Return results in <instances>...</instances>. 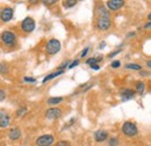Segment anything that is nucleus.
Returning a JSON list of instances; mask_svg holds the SVG:
<instances>
[{"label": "nucleus", "instance_id": "f257e3e1", "mask_svg": "<svg viewBox=\"0 0 151 146\" xmlns=\"http://www.w3.org/2000/svg\"><path fill=\"white\" fill-rule=\"evenodd\" d=\"M111 15H109V12L106 9L105 6L100 5L98 7V21H96V26H98V29L105 31L107 29H109L111 27Z\"/></svg>", "mask_w": 151, "mask_h": 146}, {"label": "nucleus", "instance_id": "f03ea898", "mask_svg": "<svg viewBox=\"0 0 151 146\" xmlns=\"http://www.w3.org/2000/svg\"><path fill=\"white\" fill-rule=\"evenodd\" d=\"M60 48H62L60 42L56 38H51L45 44V52L49 55H56L57 52L60 51Z\"/></svg>", "mask_w": 151, "mask_h": 146}, {"label": "nucleus", "instance_id": "7ed1b4c3", "mask_svg": "<svg viewBox=\"0 0 151 146\" xmlns=\"http://www.w3.org/2000/svg\"><path fill=\"white\" fill-rule=\"evenodd\" d=\"M122 132L127 137H135L138 133V129H137L135 123L128 121V122H124L122 124Z\"/></svg>", "mask_w": 151, "mask_h": 146}, {"label": "nucleus", "instance_id": "20e7f679", "mask_svg": "<svg viewBox=\"0 0 151 146\" xmlns=\"http://www.w3.org/2000/svg\"><path fill=\"white\" fill-rule=\"evenodd\" d=\"M0 39H1V42H2L5 45L11 47V45H13V44L15 43L17 36H15L14 33H12V31H9V30H6V31H4V33L1 34Z\"/></svg>", "mask_w": 151, "mask_h": 146}, {"label": "nucleus", "instance_id": "39448f33", "mask_svg": "<svg viewBox=\"0 0 151 146\" xmlns=\"http://www.w3.org/2000/svg\"><path fill=\"white\" fill-rule=\"evenodd\" d=\"M55 142V138L52 135H43V136H40L35 144L37 146H51Z\"/></svg>", "mask_w": 151, "mask_h": 146}, {"label": "nucleus", "instance_id": "423d86ee", "mask_svg": "<svg viewBox=\"0 0 151 146\" xmlns=\"http://www.w3.org/2000/svg\"><path fill=\"white\" fill-rule=\"evenodd\" d=\"M35 26H36L35 24V21H34V19L32 18H26L21 22V29L24 33H32V31H34Z\"/></svg>", "mask_w": 151, "mask_h": 146}, {"label": "nucleus", "instance_id": "0eeeda50", "mask_svg": "<svg viewBox=\"0 0 151 146\" xmlns=\"http://www.w3.org/2000/svg\"><path fill=\"white\" fill-rule=\"evenodd\" d=\"M13 15H14L13 8H11V7H5V8L1 11V13H0V19H1V21H4V22H8V21H11V20L13 19Z\"/></svg>", "mask_w": 151, "mask_h": 146}, {"label": "nucleus", "instance_id": "6e6552de", "mask_svg": "<svg viewBox=\"0 0 151 146\" xmlns=\"http://www.w3.org/2000/svg\"><path fill=\"white\" fill-rule=\"evenodd\" d=\"M62 116V110L59 108H49V109L45 111V117L48 120H56V118H59Z\"/></svg>", "mask_w": 151, "mask_h": 146}, {"label": "nucleus", "instance_id": "1a4fd4ad", "mask_svg": "<svg viewBox=\"0 0 151 146\" xmlns=\"http://www.w3.org/2000/svg\"><path fill=\"white\" fill-rule=\"evenodd\" d=\"M124 4L126 2L123 0H108V1H106V6L111 11H117V9H120Z\"/></svg>", "mask_w": 151, "mask_h": 146}, {"label": "nucleus", "instance_id": "9d476101", "mask_svg": "<svg viewBox=\"0 0 151 146\" xmlns=\"http://www.w3.org/2000/svg\"><path fill=\"white\" fill-rule=\"evenodd\" d=\"M11 122V117L7 112L0 111V128H7Z\"/></svg>", "mask_w": 151, "mask_h": 146}, {"label": "nucleus", "instance_id": "9b49d317", "mask_svg": "<svg viewBox=\"0 0 151 146\" xmlns=\"http://www.w3.org/2000/svg\"><path fill=\"white\" fill-rule=\"evenodd\" d=\"M107 138H108V132L105 130H98L94 132V139L99 143L105 142Z\"/></svg>", "mask_w": 151, "mask_h": 146}, {"label": "nucleus", "instance_id": "f8f14e48", "mask_svg": "<svg viewBox=\"0 0 151 146\" xmlns=\"http://www.w3.org/2000/svg\"><path fill=\"white\" fill-rule=\"evenodd\" d=\"M134 96H135V92L132 91V89L127 88V89H123V91L121 92V99L123 101L132 100V99H134Z\"/></svg>", "mask_w": 151, "mask_h": 146}, {"label": "nucleus", "instance_id": "ddd939ff", "mask_svg": "<svg viewBox=\"0 0 151 146\" xmlns=\"http://www.w3.org/2000/svg\"><path fill=\"white\" fill-rule=\"evenodd\" d=\"M21 135H22V132H21V130H20L19 128L12 129V130H9V132H8V137H9L12 140H18L20 137H21Z\"/></svg>", "mask_w": 151, "mask_h": 146}, {"label": "nucleus", "instance_id": "4468645a", "mask_svg": "<svg viewBox=\"0 0 151 146\" xmlns=\"http://www.w3.org/2000/svg\"><path fill=\"white\" fill-rule=\"evenodd\" d=\"M63 72L64 71H60V70H58V71H56V72L54 73H50V74H48L43 80H42V82L43 84H45V82H48L49 80H52L54 78H56V77H58V75H60V74H63Z\"/></svg>", "mask_w": 151, "mask_h": 146}, {"label": "nucleus", "instance_id": "2eb2a0df", "mask_svg": "<svg viewBox=\"0 0 151 146\" xmlns=\"http://www.w3.org/2000/svg\"><path fill=\"white\" fill-rule=\"evenodd\" d=\"M62 101H63V97H62V96L50 97V99H48V104H50V106H56L58 103H60Z\"/></svg>", "mask_w": 151, "mask_h": 146}, {"label": "nucleus", "instance_id": "dca6fc26", "mask_svg": "<svg viewBox=\"0 0 151 146\" xmlns=\"http://www.w3.org/2000/svg\"><path fill=\"white\" fill-rule=\"evenodd\" d=\"M144 89H145L144 82H143V81H138V82L136 84V92H137L138 94H143Z\"/></svg>", "mask_w": 151, "mask_h": 146}, {"label": "nucleus", "instance_id": "f3484780", "mask_svg": "<svg viewBox=\"0 0 151 146\" xmlns=\"http://www.w3.org/2000/svg\"><path fill=\"white\" fill-rule=\"evenodd\" d=\"M101 58H102V57H99V58H94V57H93V58H88V59L86 60V64H88V65H91V66H92V65H95V64H98L99 62H101Z\"/></svg>", "mask_w": 151, "mask_h": 146}, {"label": "nucleus", "instance_id": "a211bd4d", "mask_svg": "<svg viewBox=\"0 0 151 146\" xmlns=\"http://www.w3.org/2000/svg\"><path fill=\"white\" fill-rule=\"evenodd\" d=\"M126 69H128V70H134V71H139V70L142 69V66L138 65V64H127V65H126Z\"/></svg>", "mask_w": 151, "mask_h": 146}, {"label": "nucleus", "instance_id": "6ab92c4d", "mask_svg": "<svg viewBox=\"0 0 151 146\" xmlns=\"http://www.w3.org/2000/svg\"><path fill=\"white\" fill-rule=\"evenodd\" d=\"M76 4H78L77 0H69V1H63V6L66 7V8H70V7H73Z\"/></svg>", "mask_w": 151, "mask_h": 146}, {"label": "nucleus", "instance_id": "aec40b11", "mask_svg": "<svg viewBox=\"0 0 151 146\" xmlns=\"http://www.w3.org/2000/svg\"><path fill=\"white\" fill-rule=\"evenodd\" d=\"M117 145H119V139L117 138L113 137V138L109 139V146H117Z\"/></svg>", "mask_w": 151, "mask_h": 146}, {"label": "nucleus", "instance_id": "412c9836", "mask_svg": "<svg viewBox=\"0 0 151 146\" xmlns=\"http://www.w3.org/2000/svg\"><path fill=\"white\" fill-rule=\"evenodd\" d=\"M26 111H27V108H26V107H23V108H20V109L17 111V116H18V117L22 116V115H23Z\"/></svg>", "mask_w": 151, "mask_h": 146}, {"label": "nucleus", "instance_id": "4be33fe9", "mask_svg": "<svg viewBox=\"0 0 151 146\" xmlns=\"http://www.w3.org/2000/svg\"><path fill=\"white\" fill-rule=\"evenodd\" d=\"M77 65H79V60H78V59H76V60H73L72 63H70L69 66H68V69H73V67L77 66Z\"/></svg>", "mask_w": 151, "mask_h": 146}, {"label": "nucleus", "instance_id": "5701e85b", "mask_svg": "<svg viewBox=\"0 0 151 146\" xmlns=\"http://www.w3.org/2000/svg\"><path fill=\"white\" fill-rule=\"evenodd\" d=\"M7 71H8V70H7V66L0 63V73L4 74V73H7Z\"/></svg>", "mask_w": 151, "mask_h": 146}, {"label": "nucleus", "instance_id": "b1692460", "mask_svg": "<svg viewBox=\"0 0 151 146\" xmlns=\"http://www.w3.org/2000/svg\"><path fill=\"white\" fill-rule=\"evenodd\" d=\"M23 80H24L26 82H35V81H36V79H35V78H32V77H24Z\"/></svg>", "mask_w": 151, "mask_h": 146}, {"label": "nucleus", "instance_id": "393cba45", "mask_svg": "<svg viewBox=\"0 0 151 146\" xmlns=\"http://www.w3.org/2000/svg\"><path fill=\"white\" fill-rule=\"evenodd\" d=\"M57 146H70V143L68 140H60L59 143H57Z\"/></svg>", "mask_w": 151, "mask_h": 146}, {"label": "nucleus", "instance_id": "a878e982", "mask_svg": "<svg viewBox=\"0 0 151 146\" xmlns=\"http://www.w3.org/2000/svg\"><path fill=\"white\" fill-rule=\"evenodd\" d=\"M120 65H121V63H120L119 60H114L113 63H112V65H111V66H112L113 69H117V67H120Z\"/></svg>", "mask_w": 151, "mask_h": 146}, {"label": "nucleus", "instance_id": "bb28decb", "mask_svg": "<svg viewBox=\"0 0 151 146\" xmlns=\"http://www.w3.org/2000/svg\"><path fill=\"white\" fill-rule=\"evenodd\" d=\"M88 51H90V48H88V47H86V48L83 50V52L80 54V57H85V56L87 55V52H88Z\"/></svg>", "mask_w": 151, "mask_h": 146}, {"label": "nucleus", "instance_id": "cd10ccee", "mask_svg": "<svg viewBox=\"0 0 151 146\" xmlns=\"http://www.w3.org/2000/svg\"><path fill=\"white\" fill-rule=\"evenodd\" d=\"M5 99H6V93L2 89H0V101H4Z\"/></svg>", "mask_w": 151, "mask_h": 146}, {"label": "nucleus", "instance_id": "c85d7f7f", "mask_svg": "<svg viewBox=\"0 0 151 146\" xmlns=\"http://www.w3.org/2000/svg\"><path fill=\"white\" fill-rule=\"evenodd\" d=\"M121 51H122L121 49H117L116 51H114V52H112V54H109V58H113L114 56H116V55H117V54H120Z\"/></svg>", "mask_w": 151, "mask_h": 146}, {"label": "nucleus", "instance_id": "c756f323", "mask_svg": "<svg viewBox=\"0 0 151 146\" xmlns=\"http://www.w3.org/2000/svg\"><path fill=\"white\" fill-rule=\"evenodd\" d=\"M56 1L55 0H51V1H48V0H44L43 1V4H45V5H52V4H55Z\"/></svg>", "mask_w": 151, "mask_h": 146}, {"label": "nucleus", "instance_id": "7c9ffc66", "mask_svg": "<svg viewBox=\"0 0 151 146\" xmlns=\"http://www.w3.org/2000/svg\"><path fill=\"white\" fill-rule=\"evenodd\" d=\"M91 69H93V70H95V71H98V70L100 69V66H99L98 64H95V65H92V66H91Z\"/></svg>", "mask_w": 151, "mask_h": 146}, {"label": "nucleus", "instance_id": "2f4dec72", "mask_svg": "<svg viewBox=\"0 0 151 146\" xmlns=\"http://www.w3.org/2000/svg\"><path fill=\"white\" fill-rule=\"evenodd\" d=\"M144 28H145V29H147V28H151V21H150V22H148V23H145V24H144Z\"/></svg>", "mask_w": 151, "mask_h": 146}, {"label": "nucleus", "instance_id": "473e14b6", "mask_svg": "<svg viewBox=\"0 0 151 146\" xmlns=\"http://www.w3.org/2000/svg\"><path fill=\"white\" fill-rule=\"evenodd\" d=\"M105 47H106V43H105V42H102V43L99 45V48H100V49H102V48H105Z\"/></svg>", "mask_w": 151, "mask_h": 146}, {"label": "nucleus", "instance_id": "72a5a7b5", "mask_svg": "<svg viewBox=\"0 0 151 146\" xmlns=\"http://www.w3.org/2000/svg\"><path fill=\"white\" fill-rule=\"evenodd\" d=\"M147 65H148V66H149V67H151V60H149V62H148V63H147Z\"/></svg>", "mask_w": 151, "mask_h": 146}, {"label": "nucleus", "instance_id": "f704fd0d", "mask_svg": "<svg viewBox=\"0 0 151 146\" xmlns=\"http://www.w3.org/2000/svg\"><path fill=\"white\" fill-rule=\"evenodd\" d=\"M148 19H149V20H151V13L149 14V15H148Z\"/></svg>", "mask_w": 151, "mask_h": 146}, {"label": "nucleus", "instance_id": "c9c22d12", "mask_svg": "<svg viewBox=\"0 0 151 146\" xmlns=\"http://www.w3.org/2000/svg\"><path fill=\"white\" fill-rule=\"evenodd\" d=\"M0 13H1V11H0Z\"/></svg>", "mask_w": 151, "mask_h": 146}]
</instances>
